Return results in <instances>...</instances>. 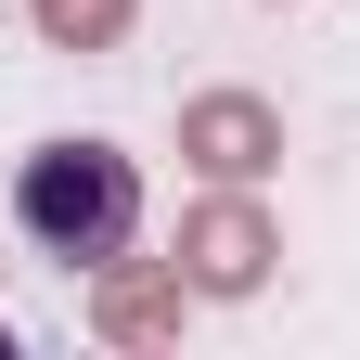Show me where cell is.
I'll use <instances>...</instances> for the list:
<instances>
[{
    "label": "cell",
    "mask_w": 360,
    "mask_h": 360,
    "mask_svg": "<svg viewBox=\"0 0 360 360\" xmlns=\"http://www.w3.org/2000/svg\"><path fill=\"white\" fill-rule=\"evenodd\" d=\"M180 155H193L206 180H257L270 155H283V116H270L257 90H193V103H180Z\"/></svg>",
    "instance_id": "3"
},
{
    "label": "cell",
    "mask_w": 360,
    "mask_h": 360,
    "mask_svg": "<svg viewBox=\"0 0 360 360\" xmlns=\"http://www.w3.org/2000/svg\"><path fill=\"white\" fill-rule=\"evenodd\" d=\"M129 13H142V0H26V26L52 39V52H116Z\"/></svg>",
    "instance_id": "5"
},
{
    "label": "cell",
    "mask_w": 360,
    "mask_h": 360,
    "mask_svg": "<svg viewBox=\"0 0 360 360\" xmlns=\"http://www.w3.org/2000/svg\"><path fill=\"white\" fill-rule=\"evenodd\" d=\"M180 296H193L180 270L103 257V270H90V335H103V347H167V335H180Z\"/></svg>",
    "instance_id": "4"
},
{
    "label": "cell",
    "mask_w": 360,
    "mask_h": 360,
    "mask_svg": "<svg viewBox=\"0 0 360 360\" xmlns=\"http://www.w3.org/2000/svg\"><path fill=\"white\" fill-rule=\"evenodd\" d=\"M13 219L39 257H129V232H142V167H129L116 142H39L13 167Z\"/></svg>",
    "instance_id": "1"
},
{
    "label": "cell",
    "mask_w": 360,
    "mask_h": 360,
    "mask_svg": "<svg viewBox=\"0 0 360 360\" xmlns=\"http://www.w3.org/2000/svg\"><path fill=\"white\" fill-rule=\"evenodd\" d=\"M270 257H283V232H270V206L245 193V180H219V193L180 219V283L193 296H257Z\"/></svg>",
    "instance_id": "2"
}]
</instances>
